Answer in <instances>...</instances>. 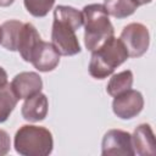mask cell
Masks as SVG:
<instances>
[{"mask_svg": "<svg viewBox=\"0 0 156 156\" xmlns=\"http://www.w3.org/2000/svg\"><path fill=\"white\" fill-rule=\"evenodd\" d=\"M83 26L82 11L67 5H58L54 10L51 44L62 56H73L80 52L76 30Z\"/></svg>", "mask_w": 156, "mask_h": 156, "instance_id": "1", "label": "cell"}, {"mask_svg": "<svg viewBox=\"0 0 156 156\" xmlns=\"http://www.w3.org/2000/svg\"><path fill=\"white\" fill-rule=\"evenodd\" d=\"M128 51L119 38L111 37L96 50L91 51L89 62V74L95 79H105L115 69L127 61Z\"/></svg>", "mask_w": 156, "mask_h": 156, "instance_id": "2", "label": "cell"}, {"mask_svg": "<svg viewBox=\"0 0 156 156\" xmlns=\"http://www.w3.org/2000/svg\"><path fill=\"white\" fill-rule=\"evenodd\" d=\"M84 45L89 51L96 50L108 38L113 37L115 29L108 13L101 4H89L83 7Z\"/></svg>", "mask_w": 156, "mask_h": 156, "instance_id": "3", "label": "cell"}, {"mask_svg": "<svg viewBox=\"0 0 156 156\" xmlns=\"http://www.w3.org/2000/svg\"><path fill=\"white\" fill-rule=\"evenodd\" d=\"M13 146L22 156H48L52 152L54 139L45 127L24 124L16 132Z\"/></svg>", "mask_w": 156, "mask_h": 156, "instance_id": "4", "label": "cell"}, {"mask_svg": "<svg viewBox=\"0 0 156 156\" xmlns=\"http://www.w3.org/2000/svg\"><path fill=\"white\" fill-rule=\"evenodd\" d=\"M121 41L126 46L129 57L143 56L150 45V34L146 26L139 22L127 24L119 35Z\"/></svg>", "mask_w": 156, "mask_h": 156, "instance_id": "5", "label": "cell"}, {"mask_svg": "<svg viewBox=\"0 0 156 156\" xmlns=\"http://www.w3.org/2000/svg\"><path fill=\"white\" fill-rule=\"evenodd\" d=\"M101 155L104 156H133L132 134L122 129H110L101 141Z\"/></svg>", "mask_w": 156, "mask_h": 156, "instance_id": "6", "label": "cell"}, {"mask_svg": "<svg viewBox=\"0 0 156 156\" xmlns=\"http://www.w3.org/2000/svg\"><path fill=\"white\" fill-rule=\"evenodd\" d=\"M144 107V98L140 91L128 89L115 96L112 101V111L121 119H132L136 117Z\"/></svg>", "mask_w": 156, "mask_h": 156, "instance_id": "7", "label": "cell"}, {"mask_svg": "<svg viewBox=\"0 0 156 156\" xmlns=\"http://www.w3.org/2000/svg\"><path fill=\"white\" fill-rule=\"evenodd\" d=\"M60 54L51 43L40 40L30 55L29 62L39 72H51L60 63Z\"/></svg>", "mask_w": 156, "mask_h": 156, "instance_id": "8", "label": "cell"}, {"mask_svg": "<svg viewBox=\"0 0 156 156\" xmlns=\"http://www.w3.org/2000/svg\"><path fill=\"white\" fill-rule=\"evenodd\" d=\"M11 88L18 100L27 99L41 91L43 80L41 77L35 72H21L12 79Z\"/></svg>", "mask_w": 156, "mask_h": 156, "instance_id": "9", "label": "cell"}, {"mask_svg": "<svg viewBox=\"0 0 156 156\" xmlns=\"http://www.w3.org/2000/svg\"><path fill=\"white\" fill-rule=\"evenodd\" d=\"M49 101L45 94L41 91L29 96L22 105V117L28 122H40L48 116Z\"/></svg>", "mask_w": 156, "mask_h": 156, "instance_id": "10", "label": "cell"}, {"mask_svg": "<svg viewBox=\"0 0 156 156\" xmlns=\"http://www.w3.org/2000/svg\"><path fill=\"white\" fill-rule=\"evenodd\" d=\"M132 144L134 155L146 156V155H155L156 154V141L154 132L150 124L143 123L139 124L133 135H132Z\"/></svg>", "mask_w": 156, "mask_h": 156, "instance_id": "11", "label": "cell"}, {"mask_svg": "<svg viewBox=\"0 0 156 156\" xmlns=\"http://www.w3.org/2000/svg\"><path fill=\"white\" fill-rule=\"evenodd\" d=\"M40 40H41V38L38 33L37 28L32 23H23L18 45H17V51L20 52L21 57L26 62H29L30 55Z\"/></svg>", "mask_w": 156, "mask_h": 156, "instance_id": "12", "label": "cell"}, {"mask_svg": "<svg viewBox=\"0 0 156 156\" xmlns=\"http://www.w3.org/2000/svg\"><path fill=\"white\" fill-rule=\"evenodd\" d=\"M23 22L10 20L1 24V41L0 44L9 51H17L20 35L22 32Z\"/></svg>", "mask_w": 156, "mask_h": 156, "instance_id": "13", "label": "cell"}, {"mask_svg": "<svg viewBox=\"0 0 156 156\" xmlns=\"http://www.w3.org/2000/svg\"><path fill=\"white\" fill-rule=\"evenodd\" d=\"M138 6L135 0H104V7L107 13L118 20L133 15Z\"/></svg>", "mask_w": 156, "mask_h": 156, "instance_id": "14", "label": "cell"}, {"mask_svg": "<svg viewBox=\"0 0 156 156\" xmlns=\"http://www.w3.org/2000/svg\"><path fill=\"white\" fill-rule=\"evenodd\" d=\"M133 78H134L133 72L130 69H126V71L113 74L110 78L107 87H106L107 94L115 98V96L122 94L123 91L130 89L133 85Z\"/></svg>", "mask_w": 156, "mask_h": 156, "instance_id": "15", "label": "cell"}, {"mask_svg": "<svg viewBox=\"0 0 156 156\" xmlns=\"http://www.w3.org/2000/svg\"><path fill=\"white\" fill-rule=\"evenodd\" d=\"M17 96L15 95L11 84L6 83L0 87V123L5 122L17 105Z\"/></svg>", "mask_w": 156, "mask_h": 156, "instance_id": "16", "label": "cell"}, {"mask_svg": "<svg viewBox=\"0 0 156 156\" xmlns=\"http://www.w3.org/2000/svg\"><path fill=\"white\" fill-rule=\"evenodd\" d=\"M56 0H23L26 10L34 17H45Z\"/></svg>", "mask_w": 156, "mask_h": 156, "instance_id": "17", "label": "cell"}, {"mask_svg": "<svg viewBox=\"0 0 156 156\" xmlns=\"http://www.w3.org/2000/svg\"><path fill=\"white\" fill-rule=\"evenodd\" d=\"M10 147H11V140L9 133L4 129H0V156L9 154Z\"/></svg>", "mask_w": 156, "mask_h": 156, "instance_id": "18", "label": "cell"}, {"mask_svg": "<svg viewBox=\"0 0 156 156\" xmlns=\"http://www.w3.org/2000/svg\"><path fill=\"white\" fill-rule=\"evenodd\" d=\"M7 83V73L6 71L0 66V87L5 85Z\"/></svg>", "mask_w": 156, "mask_h": 156, "instance_id": "19", "label": "cell"}, {"mask_svg": "<svg viewBox=\"0 0 156 156\" xmlns=\"http://www.w3.org/2000/svg\"><path fill=\"white\" fill-rule=\"evenodd\" d=\"M15 2V0H0V6L1 7H7L10 5H12Z\"/></svg>", "mask_w": 156, "mask_h": 156, "instance_id": "20", "label": "cell"}, {"mask_svg": "<svg viewBox=\"0 0 156 156\" xmlns=\"http://www.w3.org/2000/svg\"><path fill=\"white\" fill-rule=\"evenodd\" d=\"M136 1V4L140 6V5H145V4H150L152 0H135Z\"/></svg>", "mask_w": 156, "mask_h": 156, "instance_id": "21", "label": "cell"}, {"mask_svg": "<svg viewBox=\"0 0 156 156\" xmlns=\"http://www.w3.org/2000/svg\"><path fill=\"white\" fill-rule=\"evenodd\" d=\"M0 41H1V28H0Z\"/></svg>", "mask_w": 156, "mask_h": 156, "instance_id": "22", "label": "cell"}]
</instances>
